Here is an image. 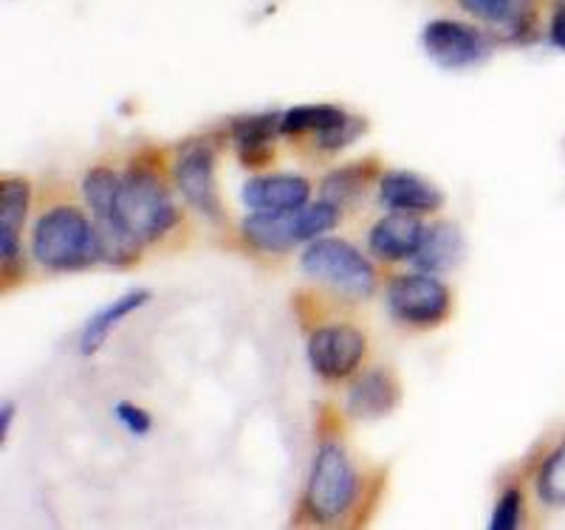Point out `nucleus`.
Returning a JSON list of instances; mask_svg holds the SVG:
<instances>
[{
    "instance_id": "1a4fd4ad",
    "label": "nucleus",
    "mask_w": 565,
    "mask_h": 530,
    "mask_svg": "<svg viewBox=\"0 0 565 530\" xmlns=\"http://www.w3.org/2000/svg\"><path fill=\"white\" fill-rule=\"evenodd\" d=\"M309 365L322 378H348L365 358V336L351 325H326L311 333Z\"/></svg>"
},
{
    "instance_id": "7ed1b4c3",
    "label": "nucleus",
    "mask_w": 565,
    "mask_h": 530,
    "mask_svg": "<svg viewBox=\"0 0 565 530\" xmlns=\"http://www.w3.org/2000/svg\"><path fill=\"white\" fill-rule=\"evenodd\" d=\"M337 220H340V206L328 201L289 212H255L244 220V237L255 249L280 255L306 240L322 237L328 229H334Z\"/></svg>"
},
{
    "instance_id": "2eb2a0df",
    "label": "nucleus",
    "mask_w": 565,
    "mask_h": 530,
    "mask_svg": "<svg viewBox=\"0 0 565 530\" xmlns=\"http://www.w3.org/2000/svg\"><path fill=\"white\" fill-rule=\"evenodd\" d=\"M380 195L382 204L393 212H436L441 209L444 195L430 184V181L418 179V175L405 173V170H393L385 173L380 181Z\"/></svg>"
},
{
    "instance_id": "bb28decb",
    "label": "nucleus",
    "mask_w": 565,
    "mask_h": 530,
    "mask_svg": "<svg viewBox=\"0 0 565 530\" xmlns=\"http://www.w3.org/2000/svg\"><path fill=\"white\" fill-rule=\"evenodd\" d=\"M12 418H14V403H3V409H0V437L7 441L9 437V426H12Z\"/></svg>"
},
{
    "instance_id": "aec40b11",
    "label": "nucleus",
    "mask_w": 565,
    "mask_h": 530,
    "mask_svg": "<svg viewBox=\"0 0 565 530\" xmlns=\"http://www.w3.org/2000/svg\"><path fill=\"white\" fill-rule=\"evenodd\" d=\"M119 181L122 179H116L108 166H94V170H88V175L83 179L85 204L90 206V212H94V220H97V224H108L110 215H114Z\"/></svg>"
},
{
    "instance_id": "412c9836",
    "label": "nucleus",
    "mask_w": 565,
    "mask_h": 530,
    "mask_svg": "<svg viewBox=\"0 0 565 530\" xmlns=\"http://www.w3.org/2000/svg\"><path fill=\"white\" fill-rule=\"evenodd\" d=\"M345 116V110L334 108V105H300V108H291L282 113V136H297V133H306V130H320L331 128L337 125Z\"/></svg>"
},
{
    "instance_id": "a211bd4d",
    "label": "nucleus",
    "mask_w": 565,
    "mask_h": 530,
    "mask_svg": "<svg viewBox=\"0 0 565 530\" xmlns=\"http://www.w3.org/2000/svg\"><path fill=\"white\" fill-rule=\"evenodd\" d=\"M458 7L483 23L507 26L512 34H526L534 23L532 0H458Z\"/></svg>"
},
{
    "instance_id": "6ab92c4d",
    "label": "nucleus",
    "mask_w": 565,
    "mask_h": 530,
    "mask_svg": "<svg viewBox=\"0 0 565 530\" xmlns=\"http://www.w3.org/2000/svg\"><path fill=\"white\" fill-rule=\"evenodd\" d=\"M373 175H376V164L373 161H356V164L342 166V170H337V173H331L322 181V201L334 206L360 201L367 186H371Z\"/></svg>"
},
{
    "instance_id": "dca6fc26",
    "label": "nucleus",
    "mask_w": 565,
    "mask_h": 530,
    "mask_svg": "<svg viewBox=\"0 0 565 530\" xmlns=\"http://www.w3.org/2000/svg\"><path fill=\"white\" fill-rule=\"evenodd\" d=\"M29 201H32L29 181L7 179L0 184V255H3V269H12L18 262L20 231L26 224Z\"/></svg>"
},
{
    "instance_id": "f8f14e48",
    "label": "nucleus",
    "mask_w": 565,
    "mask_h": 530,
    "mask_svg": "<svg viewBox=\"0 0 565 530\" xmlns=\"http://www.w3.org/2000/svg\"><path fill=\"white\" fill-rule=\"evenodd\" d=\"M463 257V231L452 220H436L422 235L413 266L424 274H444L452 271Z\"/></svg>"
},
{
    "instance_id": "f03ea898",
    "label": "nucleus",
    "mask_w": 565,
    "mask_h": 530,
    "mask_svg": "<svg viewBox=\"0 0 565 530\" xmlns=\"http://www.w3.org/2000/svg\"><path fill=\"white\" fill-rule=\"evenodd\" d=\"M32 255L49 271H79L103 260V240L83 212L57 206L34 224Z\"/></svg>"
},
{
    "instance_id": "39448f33",
    "label": "nucleus",
    "mask_w": 565,
    "mask_h": 530,
    "mask_svg": "<svg viewBox=\"0 0 565 530\" xmlns=\"http://www.w3.org/2000/svg\"><path fill=\"white\" fill-rule=\"evenodd\" d=\"M356 472L340 443H322L306 483V511L317 522H334L356 499Z\"/></svg>"
},
{
    "instance_id": "4468645a",
    "label": "nucleus",
    "mask_w": 565,
    "mask_h": 530,
    "mask_svg": "<svg viewBox=\"0 0 565 530\" xmlns=\"http://www.w3.org/2000/svg\"><path fill=\"white\" fill-rule=\"evenodd\" d=\"M282 113H257L244 116L232 125L235 148H238L241 164L249 170H260L275 159V136L282 133Z\"/></svg>"
},
{
    "instance_id": "393cba45",
    "label": "nucleus",
    "mask_w": 565,
    "mask_h": 530,
    "mask_svg": "<svg viewBox=\"0 0 565 530\" xmlns=\"http://www.w3.org/2000/svg\"><path fill=\"white\" fill-rule=\"evenodd\" d=\"M116 415H119V421H122L134 435H145V432H150V415L145 412V409L134 407V403L128 401L116 403Z\"/></svg>"
},
{
    "instance_id": "b1692460",
    "label": "nucleus",
    "mask_w": 565,
    "mask_h": 530,
    "mask_svg": "<svg viewBox=\"0 0 565 530\" xmlns=\"http://www.w3.org/2000/svg\"><path fill=\"white\" fill-rule=\"evenodd\" d=\"M518 519H521V494L514 491V488H509V491L501 497V502H498V508H494L489 528L512 530L518 528Z\"/></svg>"
},
{
    "instance_id": "0eeeda50",
    "label": "nucleus",
    "mask_w": 565,
    "mask_h": 530,
    "mask_svg": "<svg viewBox=\"0 0 565 530\" xmlns=\"http://www.w3.org/2000/svg\"><path fill=\"white\" fill-rule=\"evenodd\" d=\"M424 52L441 68L461 71L489 57V37L461 20H433L422 32Z\"/></svg>"
},
{
    "instance_id": "20e7f679",
    "label": "nucleus",
    "mask_w": 565,
    "mask_h": 530,
    "mask_svg": "<svg viewBox=\"0 0 565 530\" xmlns=\"http://www.w3.org/2000/svg\"><path fill=\"white\" fill-rule=\"evenodd\" d=\"M302 271L348 300H367L376 288L373 266L345 240L322 237L302 251Z\"/></svg>"
},
{
    "instance_id": "4be33fe9",
    "label": "nucleus",
    "mask_w": 565,
    "mask_h": 530,
    "mask_svg": "<svg viewBox=\"0 0 565 530\" xmlns=\"http://www.w3.org/2000/svg\"><path fill=\"white\" fill-rule=\"evenodd\" d=\"M537 494L546 505H565V441L540 466Z\"/></svg>"
},
{
    "instance_id": "9b49d317",
    "label": "nucleus",
    "mask_w": 565,
    "mask_h": 530,
    "mask_svg": "<svg viewBox=\"0 0 565 530\" xmlns=\"http://www.w3.org/2000/svg\"><path fill=\"white\" fill-rule=\"evenodd\" d=\"M309 192L300 175H255L244 184V204L255 212H289L306 206Z\"/></svg>"
},
{
    "instance_id": "5701e85b",
    "label": "nucleus",
    "mask_w": 565,
    "mask_h": 530,
    "mask_svg": "<svg viewBox=\"0 0 565 530\" xmlns=\"http://www.w3.org/2000/svg\"><path fill=\"white\" fill-rule=\"evenodd\" d=\"M365 130H367L365 119L345 113L340 122L331 125V128H326V130H320V133H317V144H320V150H326V153H337V150L353 144V141L360 139Z\"/></svg>"
},
{
    "instance_id": "f257e3e1",
    "label": "nucleus",
    "mask_w": 565,
    "mask_h": 530,
    "mask_svg": "<svg viewBox=\"0 0 565 530\" xmlns=\"http://www.w3.org/2000/svg\"><path fill=\"white\" fill-rule=\"evenodd\" d=\"M175 220H179V212H175L168 186L150 170L134 166L119 181L114 215L103 226H114L136 246H148L156 244L161 235H168Z\"/></svg>"
},
{
    "instance_id": "423d86ee",
    "label": "nucleus",
    "mask_w": 565,
    "mask_h": 530,
    "mask_svg": "<svg viewBox=\"0 0 565 530\" xmlns=\"http://www.w3.org/2000/svg\"><path fill=\"white\" fill-rule=\"evenodd\" d=\"M387 307L398 322L413 327L441 325L450 313V291L436 274H405L387 285Z\"/></svg>"
},
{
    "instance_id": "a878e982",
    "label": "nucleus",
    "mask_w": 565,
    "mask_h": 530,
    "mask_svg": "<svg viewBox=\"0 0 565 530\" xmlns=\"http://www.w3.org/2000/svg\"><path fill=\"white\" fill-rule=\"evenodd\" d=\"M548 40L557 45L559 52H565V0H559L557 9L552 14V26H548Z\"/></svg>"
},
{
    "instance_id": "ddd939ff",
    "label": "nucleus",
    "mask_w": 565,
    "mask_h": 530,
    "mask_svg": "<svg viewBox=\"0 0 565 530\" xmlns=\"http://www.w3.org/2000/svg\"><path fill=\"white\" fill-rule=\"evenodd\" d=\"M398 403V383L385 370L362 372L348 390L345 409L356 421H376L391 415Z\"/></svg>"
},
{
    "instance_id": "f3484780",
    "label": "nucleus",
    "mask_w": 565,
    "mask_h": 530,
    "mask_svg": "<svg viewBox=\"0 0 565 530\" xmlns=\"http://www.w3.org/2000/svg\"><path fill=\"white\" fill-rule=\"evenodd\" d=\"M148 300H150V291H145V288H134V291L122 294L119 300L110 302V305L99 307V311L85 322L83 333H79L77 350L83 353V356H94V353L108 342L114 325H119L125 316L136 313L141 305H148Z\"/></svg>"
},
{
    "instance_id": "9d476101",
    "label": "nucleus",
    "mask_w": 565,
    "mask_h": 530,
    "mask_svg": "<svg viewBox=\"0 0 565 530\" xmlns=\"http://www.w3.org/2000/svg\"><path fill=\"white\" fill-rule=\"evenodd\" d=\"M422 235L424 224L413 212H393L367 231V246H371L376 260H413L418 244H422Z\"/></svg>"
},
{
    "instance_id": "6e6552de",
    "label": "nucleus",
    "mask_w": 565,
    "mask_h": 530,
    "mask_svg": "<svg viewBox=\"0 0 565 530\" xmlns=\"http://www.w3.org/2000/svg\"><path fill=\"white\" fill-rule=\"evenodd\" d=\"M173 175L186 204L199 209L206 220H224L218 186H215V153L206 141L195 139L193 144L179 150Z\"/></svg>"
}]
</instances>
